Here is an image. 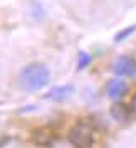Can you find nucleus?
Masks as SVG:
<instances>
[{
	"label": "nucleus",
	"instance_id": "1",
	"mask_svg": "<svg viewBox=\"0 0 136 148\" xmlns=\"http://www.w3.org/2000/svg\"><path fill=\"white\" fill-rule=\"evenodd\" d=\"M20 86L25 91H37L42 89L45 84L51 81V71L45 64H29L20 73Z\"/></svg>",
	"mask_w": 136,
	"mask_h": 148
},
{
	"label": "nucleus",
	"instance_id": "2",
	"mask_svg": "<svg viewBox=\"0 0 136 148\" xmlns=\"http://www.w3.org/2000/svg\"><path fill=\"white\" fill-rule=\"evenodd\" d=\"M67 140L74 148H91L94 145V130L89 125L79 121L76 126L69 130Z\"/></svg>",
	"mask_w": 136,
	"mask_h": 148
},
{
	"label": "nucleus",
	"instance_id": "3",
	"mask_svg": "<svg viewBox=\"0 0 136 148\" xmlns=\"http://www.w3.org/2000/svg\"><path fill=\"white\" fill-rule=\"evenodd\" d=\"M30 138H32V141L36 143L37 147L49 148V147H52V143H54V140H55V135H54V131L49 128H36L32 131Z\"/></svg>",
	"mask_w": 136,
	"mask_h": 148
},
{
	"label": "nucleus",
	"instance_id": "4",
	"mask_svg": "<svg viewBox=\"0 0 136 148\" xmlns=\"http://www.w3.org/2000/svg\"><path fill=\"white\" fill-rule=\"evenodd\" d=\"M114 73L118 76H133L136 74V62L129 56H121L114 62Z\"/></svg>",
	"mask_w": 136,
	"mask_h": 148
},
{
	"label": "nucleus",
	"instance_id": "5",
	"mask_svg": "<svg viewBox=\"0 0 136 148\" xmlns=\"http://www.w3.org/2000/svg\"><path fill=\"white\" fill-rule=\"evenodd\" d=\"M126 91H128V84L119 77H114L106 84V92H108V96L111 99H121L126 94Z\"/></svg>",
	"mask_w": 136,
	"mask_h": 148
},
{
	"label": "nucleus",
	"instance_id": "6",
	"mask_svg": "<svg viewBox=\"0 0 136 148\" xmlns=\"http://www.w3.org/2000/svg\"><path fill=\"white\" fill-rule=\"evenodd\" d=\"M72 92H74V88L69 86V84H66V86H57V88H52L51 91L45 94V99L61 103V101H66Z\"/></svg>",
	"mask_w": 136,
	"mask_h": 148
},
{
	"label": "nucleus",
	"instance_id": "7",
	"mask_svg": "<svg viewBox=\"0 0 136 148\" xmlns=\"http://www.w3.org/2000/svg\"><path fill=\"white\" fill-rule=\"evenodd\" d=\"M111 116L119 123H124L129 120V111L124 104H114V106H111Z\"/></svg>",
	"mask_w": 136,
	"mask_h": 148
},
{
	"label": "nucleus",
	"instance_id": "8",
	"mask_svg": "<svg viewBox=\"0 0 136 148\" xmlns=\"http://www.w3.org/2000/svg\"><path fill=\"white\" fill-rule=\"evenodd\" d=\"M135 30H136V25H131V27H128V29H123L121 32H118V34H116L114 40H116V42H123V40H124L126 37L131 36V34H133Z\"/></svg>",
	"mask_w": 136,
	"mask_h": 148
},
{
	"label": "nucleus",
	"instance_id": "9",
	"mask_svg": "<svg viewBox=\"0 0 136 148\" xmlns=\"http://www.w3.org/2000/svg\"><path fill=\"white\" fill-rule=\"evenodd\" d=\"M91 62V56L87 54V52H79V62H77V69L79 71H82L86 66H89Z\"/></svg>",
	"mask_w": 136,
	"mask_h": 148
},
{
	"label": "nucleus",
	"instance_id": "10",
	"mask_svg": "<svg viewBox=\"0 0 136 148\" xmlns=\"http://www.w3.org/2000/svg\"><path fill=\"white\" fill-rule=\"evenodd\" d=\"M131 110L136 113V94L133 96V99H131Z\"/></svg>",
	"mask_w": 136,
	"mask_h": 148
}]
</instances>
